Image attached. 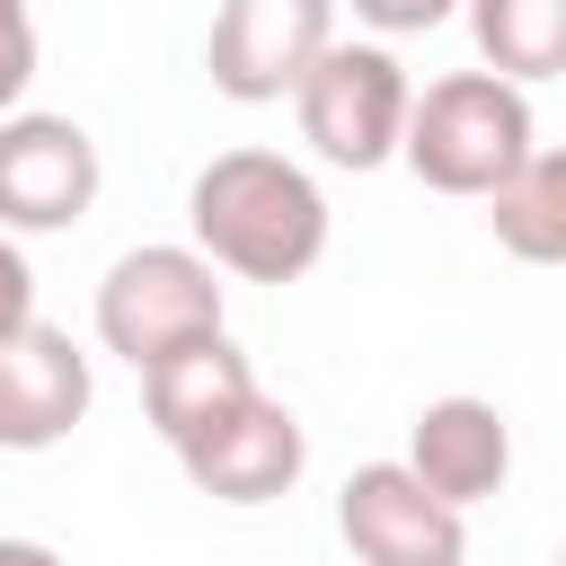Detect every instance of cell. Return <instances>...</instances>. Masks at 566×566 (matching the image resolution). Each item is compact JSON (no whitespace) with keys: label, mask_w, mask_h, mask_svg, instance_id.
Instances as JSON below:
<instances>
[{"label":"cell","mask_w":566,"mask_h":566,"mask_svg":"<svg viewBox=\"0 0 566 566\" xmlns=\"http://www.w3.org/2000/svg\"><path fill=\"white\" fill-rule=\"evenodd\" d=\"M195 248L239 283H301L327 256V195L283 150H221L186 186Z\"/></svg>","instance_id":"cell-1"},{"label":"cell","mask_w":566,"mask_h":566,"mask_svg":"<svg viewBox=\"0 0 566 566\" xmlns=\"http://www.w3.org/2000/svg\"><path fill=\"white\" fill-rule=\"evenodd\" d=\"M531 150H539L531 142V97L504 71H451V80H433L407 106V142H398V159L433 195H469V203H486Z\"/></svg>","instance_id":"cell-2"},{"label":"cell","mask_w":566,"mask_h":566,"mask_svg":"<svg viewBox=\"0 0 566 566\" xmlns=\"http://www.w3.org/2000/svg\"><path fill=\"white\" fill-rule=\"evenodd\" d=\"M212 327H221V265L203 248L150 239V248H124L97 283V345L124 354L133 371H150L159 354H177Z\"/></svg>","instance_id":"cell-3"},{"label":"cell","mask_w":566,"mask_h":566,"mask_svg":"<svg viewBox=\"0 0 566 566\" xmlns=\"http://www.w3.org/2000/svg\"><path fill=\"white\" fill-rule=\"evenodd\" d=\"M407 106H416V88H407V62L389 53V44H327L310 71H301V88H292V115H301V142L327 159V168H380V159H398V142H407Z\"/></svg>","instance_id":"cell-4"},{"label":"cell","mask_w":566,"mask_h":566,"mask_svg":"<svg viewBox=\"0 0 566 566\" xmlns=\"http://www.w3.org/2000/svg\"><path fill=\"white\" fill-rule=\"evenodd\" d=\"M336 531L363 566H469V513L442 504L407 460H363L336 495Z\"/></svg>","instance_id":"cell-5"},{"label":"cell","mask_w":566,"mask_h":566,"mask_svg":"<svg viewBox=\"0 0 566 566\" xmlns=\"http://www.w3.org/2000/svg\"><path fill=\"white\" fill-rule=\"evenodd\" d=\"M97 186L106 168H97L88 124L35 115V106L0 115V230H80Z\"/></svg>","instance_id":"cell-6"},{"label":"cell","mask_w":566,"mask_h":566,"mask_svg":"<svg viewBox=\"0 0 566 566\" xmlns=\"http://www.w3.org/2000/svg\"><path fill=\"white\" fill-rule=\"evenodd\" d=\"M336 44V0H221L203 71L239 106H274L301 88V71Z\"/></svg>","instance_id":"cell-7"},{"label":"cell","mask_w":566,"mask_h":566,"mask_svg":"<svg viewBox=\"0 0 566 566\" xmlns=\"http://www.w3.org/2000/svg\"><path fill=\"white\" fill-rule=\"evenodd\" d=\"M177 469H186V486L212 495V504H274V495L301 486L310 433H301V416H292L283 398L248 389L230 416H212L203 433L177 442Z\"/></svg>","instance_id":"cell-8"},{"label":"cell","mask_w":566,"mask_h":566,"mask_svg":"<svg viewBox=\"0 0 566 566\" xmlns=\"http://www.w3.org/2000/svg\"><path fill=\"white\" fill-rule=\"evenodd\" d=\"M97 380L88 354L53 327V318H18L0 336V451H53L80 433Z\"/></svg>","instance_id":"cell-9"},{"label":"cell","mask_w":566,"mask_h":566,"mask_svg":"<svg viewBox=\"0 0 566 566\" xmlns=\"http://www.w3.org/2000/svg\"><path fill=\"white\" fill-rule=\"evenodd\" d=\"M407 469L442 495V504H486V495H504V478H513V424H504V407L495 398H433V407H416V424H407Z\"/></svg>","instance_id":"cell-10"},{"label":"cell","mask_w":566,"mask_h":566,"mask_svg":"<svg viewBox=\"0 0 566 566\" xmlns=\"http://www.w3.org/2000/svg\"><path fill=\"white\" fill-rule=\"evenodd\" d=\"M248 389H256V371H248V354L230 345V327H212V336H195V345H177V354H159V363L142 371V407H150V424H159L168 451H177L186 433H203L212 416H230Z\"/></svg>","instance_id":"cell-11"},{"label":"cell","mask_w":566,"mask_h":566,"mask_svg":"<svg viewBox=\"0 0 566 566\" xmlns=\"http://www.w3.org/2000/svg\"><path fill=\"white\" fill-rule=\"evenodd\" d=\"M495 248L522 265H566V150H531L495 195H486Z\"/></svg>","instance_id":"cell-12"},{"label":"cell","mask_w":566,"mask_h":566,"mask_svg":"<svg viewBox=\"0 0 566 566\" xmlns=\"http://www.w3.org/2000/svg\"><path fill=\"white\" fill-rule=\"evenodd\" d=\"M478 62L504 80H566V0H460Z\"/></svg>","instance_id":"cell-13"},{"label":"cell","mask_w":566,"mask_h":566,"mask_svg":"<svg viewBox=\"0 0 566 566\" xmlns=\"http://www.w3.org/2000/svg\"><path fill=\"white\" fill-rule=\"evenodd\" d=\"M27 80H35V18L27 0H0V115L27 97Z\"/></svg>","instance_id":"cell-14"},{"label":"cell","mask_w":566,"mask_h":566,"mask_svg":"<svg viewBox=\"0 0 566 566\" xmlns=\"http://www.w3.org/2000/svg\"><path fill=\"white\" fill-rule=\"evenodd\" d=\"M336 9H354L371 35H433L460 0H336Z\"/></svg>","instance_id":"cell-15"},{"label":"cell","mask_w":566,"mask_h":566,"mask_svg":"<svg viewBox=\"0 0 566 566\" xmlns=\"http://www.w3.org/2000/svg\"><path fill=\"white\" fill-rule=\"evenodd\" d=\"M18 318H35V265H27V256H18V239L0 230V336H9Z\"/></svg>","instance_id":"cell-16"},{"label":"cell","mask_w":566,"mask_h":566,"mask_svg":"<svg viewBox=\"0 0 566 566\" xmlns=\"http://www.w3.org/2000/svg\"><path fill=\"white\" fill-rule=\"evenodd\" d=\"M0 566H62L44 539H0Z\"/></svg>","instance_id":"cell-17"},{"label":"cell","mask_w":566,"mask_h":566,"mask_svg":"<svg viewBox=\"0 0 566 566\" xmlns=\"http://www.w3.org/2000/svg\"><path fill=\"white\" fill-rule=\"evenodd\" d=\"M557 566H566V548H557Z\"/></svg>","instance_id":"cell-18"}]
</instances>
